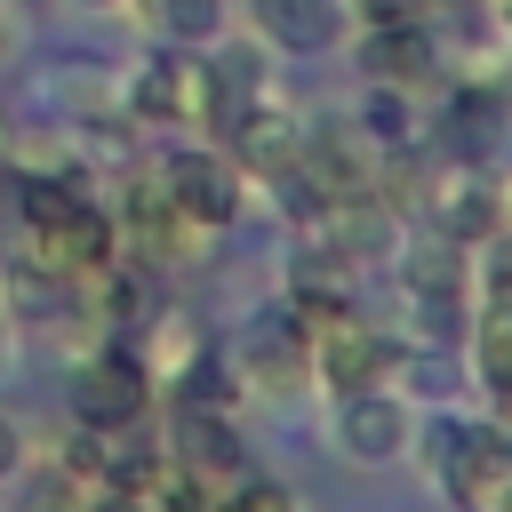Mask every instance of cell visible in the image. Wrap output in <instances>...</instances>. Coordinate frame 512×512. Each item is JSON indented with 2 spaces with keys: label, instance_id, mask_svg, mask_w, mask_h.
I'll list each match as a JSON object with an SVG mask.
<instances>
[{
  "label": "cell",
  "instance_id": "e0dca14e",
  "mask_svg": "<svg viewBox=\"0 0 512 512\" xmlns=\"http://www.w3.org/2000/svg\"><path fill=\"white\" fill-rule=\"evenodd\" d=\"M232 512H288V488H272V480H248V488L232 496Z\"/></svg>",
  "mask_w": 512,
  "mask_h": 512
},
{
  "label": "cell",
  "instance_id": "8fae6325",
  "mask_svg": "<svg viewBox=\"0 0 512 512\" xmlns=\"http://www.w3.org/2000/svg\"><path fill=\"white\" fill-rule=\"evenodd\" d=\"M256 16L288 48H328V32H336V8L328 0H256Z\"/></svg>",
  "mask_w": 512,
  "mask_h": 512
},
{
  "label": "cell",
  "instance_id": "7c38bea8",
  "mask_svg": "<svg viewBox=\"0 0 512 512\" xmlns=\"http://www.w3.org/2000/svg\"><path fill=\"white\" fill-rule=\"evenodd\" d=\"M176 464H192V472H208V464H232V432H224V416H208V408H184V416H176Z\"/></svg>",
  "mask_w": 512,
  "mask_h": 512
},
{
  "label": "cell",
  "instance_id": "ba28073f",
  "mask_svg": "<svg viewBox=\"0 0 512 512\" xmlns=\"http://www.w3.org/2000/svg\"><path fill=\"white\" fill-rule=\"evenodd\" d=\"M320 240L336 248V256H368V248H384L392 240V216L360 192V200H320Z\"/></svg>",
  "mask_w": 512,
  "mask_h": 512
},
{
  "label": "cell",
  "instance_id": "d6986e66",
  "mask_svg": "<svg viewBox=\"0 0 512 512\" xmlns=\"http://www.w3.org/2000/svg\"><path fill=\"white\" fill-rule=\"evenodd\" d=\"M0 472H16V424L0 416Z\"/></svg>",
  "mask_w": 512,
  "mask_h": 512
},
{
  "label": "cell",
  "instance_id": "5bb4252c",
  "mask_svg": "<svg viewBox=\"0 0 512 512\" xmlns=\"http://www.w3.org/2000/svg\"><path fill=\"white\" fill-rule=\"evenodd\" d=\"M360 128H368L376 144H408V104L376 88V96H368V112H360Z\"/></svg>",
  "mask_w": 512,
  "mask_h": 512
},
{
  "label": "cell",
  "instance_id": "4fadbf2b",
  "mask_svg": "<svg viewBox=\"0 0 512 512\" xmlns=\"http://www.w3.org/2000/svg\"><path fill=\"white\" fill-rule=\"evenodd\" d=\"M232 144H240L256 168H288V160H296V136H288V120H272V112H240Z\"/></svg>",
  "mask_w": 512,
  "mask_h": 512
},
{
  "label": "cell",
  "instance_id": "7402d4cb",
  "mask_svg": "<svg viewBox=\"0 0 512 512\" xmlns=\"http://www.w3.org/2000/svg\"><path fill=\"white\" fill-rule=\"evenodd\" d=\"M0 160H8V120H0Z\"/></svg>",
  "mask_w": 512,
  "mask_h": 512
},
{
  "label": "cell",
  "instance_id": "5b68a950",
  "mask_svg": "<svg viewBox=\"0 0 512 512\" xmlns=\"http://www.w3.org/2000/svg\"><path fill=\"white\" fill-rule=\"evenodd\" d=\"M80 416L88 424H128L136 408H144V360L136 352H104V360H88V376H80Z\"/></svg>",
  "mask_w": 512,
  "mask_h": 512
},
{
  "label": "cell",
  "instance_id": "9a60e30c",
  "mask_svg": "<svg viewBox=\"0 0 512 512\" xmlns=\"http://www.w3.org/2000/svg\"><path fill=\"white\" fill-rule=\"evenodd\" d=\"M480 376H488V384L512 376V312H496V320L480 328Z\"/></svg>",
  "mask_w": 512,
  "mask_h": 512
},
{
  "label": "cell",
  "instance_id": "44dd1931",
  "mask_svg": "<svg viewBox=\"0 0 512 512\" xmlns=\"http://www.w3.org/2000/svg\"><path fill=\"white\" fill-rule=\"evenodd\" d=\"M96 512H136V504H128V496H112V504H96Z\"/></svg>",
  "mask_w": 512,
  "mask_h": 512
},
{
  "label": "cell",
  "instance_id": "52a82bcc",
  "mask_svg": "<svg viewBox=\"0 0 512 512\" xmlns=\"http://www.w3.org/2000/svg\"><path fill=\"white\" fill-rule=\"evenodd\" d=\"M400 440H408V416H400L392 400H376V392H352V400H344V448H352L360 464L400 456Z\"/></svg>",
  "mask_w": 512,
  "mask_h": 512
},
{
  "label": "cell",
  "instance_id": "277c9868",
  "mask_svg": "<svg viewBox=\"0 0 512 512\" xmlns=\"http://www.w3.org/2000/svg\"><path fill=\"white\" fill-rule=\"evenodd\" d=\"M168 208H176V216H200V224H224V216L240 208V184H232L224 160L176 152V160H168Z\"/></svg>",
  "mask_w": 512,
  "mask_h": 512
},
{
  "label": "cell",
  "instance_id": "30bf717a",
  "mask_svg": "<svg viewBox=\"0 0 512 512\" xmlns=\"http://www.w3.org/2000/svg\"><path fill=\"white\" fill-rule=\"evenodd\" d=\"M304 168H312L320 200H360V192H368V160H360V144H344V136H320V144L304 152Z\"/></svg>",
  "mask_w": 512,
  "mask_h": 512
},
{
  "label": "cell",
  "instance_id": "ac0fdd59",
  "mask_svg": "<svg viewBox=\"0 0 512 512\" xmlns=\"http://www.w3.org/2000/svg\"><path fill=\"white\" fill-rule=\"evenodd\" d=\"M360 8H368L376 24H416V8H424V0H360Z\"/></svg>",
  "mask_w": 512,
  "mask_h": 512
},
{
  "label": "cell",
  "instance_id": "603a6c76",
  "mask_svg": "<svg viewBox=\"0 0 512 512\" xmlns=\"http://www.w3.org/2000/svg\"><path fill=\"white\" fill-rule=\"evenodd\" d=\"M496 8H504V24H512V0H496Z\"/></svg>",
  "mask_w": 512,
  "mask_h": 512
},
{
  "label": "cell",
  "instance_id": "8992f818",
  "mask_svg": "<svg viewBox=\"0 0 512 512\" xmlns=\"http://www.w3.org/2000/svg\"><path fill=\"white\" fill-rule=\"evenodd\" d=\"M408 288H416V304L432 312V328H456V288H464L456 240H424V248L408 256Z\"/></svg>",
  "mask_w": 512,
  "mask_h": 512
},
{
  "label": "cell",
  "instance_id": "9c48e42d",
  "mask_svg": "<svg viewBox=\"0 0 512 512\" xmlns=\"http://www.w3.org/2000/svg\"><path fill=\"white\" fill-rule=\"evenodd\" d=\"M376 80H416L424 64H432V40L416 32V24H376L368 32V56H360Z\"/></svg>",
  "mask_w": 512,
  "mask_h": 512
},
{
  "label": "cell",
  "instance_id": "7a4b0ae2",
  "mask_svg": "<svg viewBox=\"0 0 512 512\" xmlns=\"http://www.w3.org/2000/svg\"><path fill=\"white\" fill-rule=\"evenodd\" d=\"M312 352H320V376L328 384H368L384 368V336L368 320H352L344 304H320L312 312Z\"/></svg>",
  "mask_w": 512,
  "mask_h": 512
},
{
  "label": "cell",
  "instance_id": "2e32d148",
  "mask_svg": "<svg viewBox=\"0 0 512 512\" xmlns=\"http://www.w3.org/2000/svg\"><path fill=\"white\" fill-rule=\"evenodd\" d=\"M160 16H168V32L208 40V32H216V16H224V0H160Z\"/></svg>",
  "mask_w": 512,
  "mask_h": 512
},
{
  "label": "cell",
  "instance_id": "ffe728a7",
  "mask_svg": "<svg viewBox=\"0 0 512 512\" xmlns=\"http://www.w3.org/2000/svg\"><path fill=\"white\" fill-rule=\"evenodd\" d=\"M496 408H504V440H512V376L496 384Z\"/></svg>",
  "mask_w": 512,
  "mask_h": 512
},
{
  "label": "cell",
  "instance_id": "3957f363",
  "mask_svg": "<svg viewBox=\"0 0 512 512\" xmlns=\"http://www.w3.org/2000/svg\"><path fill=\"white\" fill-rule=\"evenodd\" d=\"M136 112H176V120H216L224 112V80H216V64H192V56H176V64H160L144 88H136Z\"/></svg>",
  "mask_w": 512,
  "mask_h": 512
},
{
  "label": "cell",
  "instance_id": "6da1fadb",
  "mask_svg": "<svg viewBox=\"0 0 512 512\" xmlns=\"http://www.w3.org/2000/svg\"><path fill=\"white\" fill-rule=\"evenodd\" d=\"M32 232H40V264L48 272H96L112 256V224L96 208H80L56 184H32Z\"/></svg>",
  "mask_w": 512,
  "mask_h": 512
}]
</instances>
